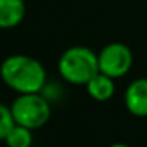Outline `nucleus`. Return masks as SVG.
<instances>
[{"label": "nucleus", "instance_id": "nucleus-1", "mask_svg": "<svg viewBox=\"0 0 147 147\" xmlns=\"http://www.w3.org/2000/svg\"><path fill=\"white\" fill-rule=\"evenodd\" d=\"M0 79L19 95L41 92L45 84L48 82V74L43 63L35 57L13 54L0 63Z\"/></svg>", "mask_w": 147, "mask_h": 147}, {"label": "nucleus", "instance_id": "nucleus-2", "mask_svg": "<svg viewBox=\"0 0 147 147\" xmlns=\"http://www.w3.org/2000/svg\"><path fill=\"white\" fill-rule=\"evenodd\" d=\"M57 70L65 82L86 86L96 73H100L98 54L86 46H71L62 52Z\"/></svg>", "mask_w": 147, "mask_h": 147}, {"label": "nucleus", "instance_id": "nucleus-3", "mask_svg": "<svg viewBox=\"0 0 147 147\" xmlns=\"http://www.w3.org/2000/svg\"><path fill=\"white\" fill-rule=\"evenodd\" d=\"M10 108L14 122L30 130H38L45 127L51 119V103L41 92L19 93Z\"/></svg>", "mask_w": 147, "mask_h": 147}, {"label": "nucleus", "instance_id": "nucleus-4", "mask_svg": "<svg viewBox=\"0 0 147 147\" xmlns=\"http://www.w3.org/2000/svg\"><path fill=\"white\" fill-rule=\"evenodd\" d=\"M98 67L112 79L123 78L133 67V52L125 43H109L98 52Z\"/></svg>", "mask_w": 147, "mask_h": 147}, {"label": "nucleus", "instance_id": "nucleus-5", "mask_svg": "<svg viewBox=\"0 0 147 147\" xmlns=\"http://www.w3.org/2000/svg\"><path fill=\"white\" fill-rule=\"evenodd\" d=\"M123 103L131 115L147 117V78H138L128 84Z\"/></svg>", "mask_w": 147, "mask_h": 147}, {"label": "nucleus", "instance_id": "nucleus-6", "mask_svg": "<svg viewBox=\"0 0 147 147\" xmlns=\"http://www.w3.org/2000/svg\"><path fill=\"white\" fill-rule=\"evenodd\" d=\"M26 18L24 0H0V29L10 30L18 27Z\"/></svg>", "mask_w": 147, "mask_h": 147}, {"label": "nucleus", "instance_id": "nucleus-7", "mask_svg": "<svg viewBox=\"0 0 147 147\" xmlns=\"http://www.w3.org/2000/svg\"><path fill=\"white\" fill-rule=\"evenodd\" d=\"M115 79L105 73H96L89 82L86 84L87 93L90 98L96 100V101H108L114 96L115 93Z\"/></svg>", "mask_w": 147, "mask_h": 147}, {"label": "nucleus", "instance_id": "nucleus-8", "mask_svg": "<svg viewBox=\"0 0 147 147\" xmlns=\"http://www.w3.org/2000/svg\"><path fill=\"white\" fill-rule=\"evenodd\" d=\"M33 130L22 125L14 123V127L10 130V133L5 138V144L8 147H32L33 144Z\"/></svg>", "mask_w": 147, "mask_h": 147}, {"label": "nucleus", "instance_id": "nucleus-9", "mask_svg": "<svg viewBox=\"0 0 147 147\" xmlns=\"http://www.w3.org/2000/svg\"><path fill=\"white\" fill-rule=\"evenodd\" d=\"M14 123L16 122H14L11 108L5 106L3 103H0V141H5L7 134L14 127Z\"/></svg>", "mask_w": 147, "mask_h": 147}, {"label": "nucleus", "instance_id": "nucleus-10", "mask_svg": "<svg viewBox=\"0 0 147 147\" xmlns=\"http://www.w3.org/2000/svg\"><path fill=\"white\" fill-rule=\"evenodd\" d=\"M41 93L48 98L49 103H54V101H59L63 95V90L59 84H54V82H46L45 87H43Z\"/></svg>", "mask_w": 147, "mask_h": 147}, {"label": "nucleus", "instance_id": "nucleus-11", "mask_svg": "<svg viewBox=\"0 0 147 147\" xmlns=\"http://www.w3.org/2000/svg\"><path fill=\"white\" fill-rule=\"evenodd\" d=\"M109 147H130L128 144H123V142H115V144H111Z\"/></svg>", "mask_w": 147, "mask_h": 147}]
</instances>
